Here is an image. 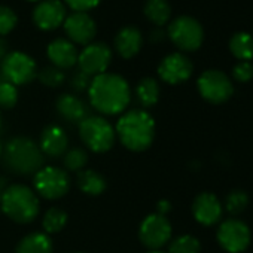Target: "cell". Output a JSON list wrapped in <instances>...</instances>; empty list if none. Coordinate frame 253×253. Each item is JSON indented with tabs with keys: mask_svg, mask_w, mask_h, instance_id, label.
I'll return each instance as SVG.
<instances>
[{
	"mask_svg": "<svg viewBox=\"0 0 253 253\" xmlns=\"http://www.w3.org/2000/svg\"><path fill=\"white\" fill-rule=\"evenodd\" d=\"M88 97L97 112L103 115H118L130 104L131 89L122 76L106 72L92 78Z\"/></svg>",
	"mask_w": 253,
	"mask_h": 253,
	"instance_id": "6da1fadb",
	"label": "cell"
},
{
	"mask_svg": "<svg viewBox=\"0 0 253 253\" xmlns=\"http://www.w3.org/2000/svg\"><path fill=\"white\" fill-rule=\"evenodd\" d=\"M115 133L124 148L133 152H143L155 139V121L146 110L134 109L119 118Z\"/></svg>",
	"mask_w": 253,
	"mask_h": 253,
	"instance_id": "7a4b0ae2",
	"label": "cell"
},
{
	"mask_svg": "<svg viewBox=\"0 0 253 253\" xmlns=\"http://www.w3.org/2000/svg\"><path fill=\"white\" fill-rule=\"evenodd\" d=\"M2 158L6 169L20 176L36 174L45 163V155L39 145L27 137L9 140L3 148Z\"/></svg>",
	"mask_w": 253,
	"mask_h": 253,
	"instance_id": "3957f363",
	"label": "cell"
},
{
	"mask_svg": "<svg viewBox=\"0 0 253 253\" xmlns=\"http://www.w3.org/2000/svg\"><path fill=\"white\" fill-rule=\"evenodd\" d=\"M3 213L17 223H30L39 213L38 195L24 185L8 186L0 198Z\"/></svg>",
	"mask_w": 253,
	"mask_h": 253,
	"instance_id": "277c9868",
	"label": "cell"
},
{
	"mask_svg": "<svg viewBox=\"0 0 253 253\" xmlns=\"http://www.w3.org/2000/svg\"><path fill=\"white\" fill-rule=\"evenodd\" d=\"M79 136L84 145L95 154L107 152L116 140L113 126L101 116H86L79 124Z\"/></svg>",
	"mask_w": 253,
	"mask_h": 253,
	"instance_id": "5b68a950",
	"label": "cell"
},
{
	"mask_svg": "<svg viewBox=\"0 0 253 253\" xmlns=\"http://www.w3.org/2000/svg\"><path fill=\"white\" fill-rule=\"evenodd\" d=\"M167 36L182 51H195L204 39L203 26L189 15H180L169 24Z\"/></svg>",
	"mask_w": 253,
	"mask_h": 253,
	"instance_id": "8992f818",
	"label": "cell"
},
{
	"mask_svg": "<svg viewBox=\"0 0 253 253\" xmlns=\"http://www.w3.org/2000/svg\"><path fill=\"white\" fill-rule=\"evenodd\" d=\"M0 70H2V78L15 86L27 85L38 76L36 61L29 54L21 51L8 52V55L2 60Z\"/></svg>",
	"mask_w": 253,
	"mask_h": 253,
	"instance_id": "52a82bcc",
	"label": "cell"
},
{
	"mask_svg": "<svg viewBox=\"0 0 253 253\" xmlns=\"http://www.w3.org/2000/svg\"><path fill=\"white\" fill-rule=\"evenodd\" d=\"M35 189L46 200H58L70 189V177L66 170L58 167H42L35 174Z\"/></svg>",
	"mask_w": 253,
	"mask_h": 253,
	"instance_id": "ba28073f",
	"label": "cell"
},
{
	"mask_svg": "<svg viewBox=\"0 0 253 253\" xmlns=\"http://www.w3.org/2000/svg\"><path fill=\"white\" fill-rule=\"evenodd\" d=\"M200 95L213 104L225 103L231 98L234 92V85L231 79L220 70H206L197 81Z\"/></svg>",
	"mask_w": 253,
	"mask_h": 253,
	"instance_id": "9c48e42d",
	"label": "cell"
},
{
	"mask_svg": "<svg viewBox=\"0 0 253 253\" xmlns=\"http://www.w3.org/2000/svg\"><path fill=\"white\" fill-rule=\"evenodd\" d=\"M217 243L228 253L244 252L252 241V232L249 226L235 217L223 220L217 228Z\"/></svg>",
	"mask_w": 253,
	"mask_h": 253,
	"instance_id": "30bf717a",
	"label": "cell"
},
{
	"mask_svg": "<svg viewBox=\"0 0 253 253\" xmlns=\"http://www.w3.org/2000/svg\"><path fill=\"white\" fill-rule=\"evenodd\" d=\"M139 238L151 250H160L171 238L170 220L158 213H152L146 216L140 225Z\"/></svg>",
	"mask_w": 253,
	"mask_h": 253,
	"instance_id": "8fae6325",
	"label": "cell"
},
{
	"mask_svg": "<svg viewBox=\"0 0 253 253\" xmlns=\"http://www.w3.org/2000/svg\"><path fill=\"white\" fill-rule=\"evenodd\" d=\"M110 61L112 51L104 42H91L78 55L79 70L89 75L91 78L106 73Z\"/></svg>",
	"mask_w": 253,
	"mask_h": 253,
	"instance_id": "7c38bea8",
	"label": "cell"
},
{
	"mask_svg": "<svg viewBox=\"0 0 253 253\" xmlns=\"http://www.w3.org/2000/svg\"><path fill=\"white\" fill-rule=\"evenodd\" d=\"M64 32L72 43L86 46L97 35V26L88 12H73L64 20Z\"/></svg>",
	"mask_w": 253,
	"mask_h": 253,
	"instance_id": "4fadbf2b",
	"label": "cell"
},
{
	"mask_svg": "<svg viewBox=\"0 0 253 253\" xmlns=\"http://www.w3.org/2000/svg\"><path fill=\"white\" fill-rule=\"evenodd\" d=\"M192 72H194L192 61L180 52H173L167 55L158 66L160 78L170 85H177L188 81Z\"/></svg>",
	"mask_w": 253,
	"mask_h": 253,
	"instance_id": "5bb4252c",
	"label": "cell"
},
{
	"mask_svg": "<svg viewBox=\"0 0 253 253\" xmlns=\"http://www.w3.org/2000/svg\"><path fill=\"white\" fill-rule=\"evenodd\" d=\"M66 17V5L61 0H41L33 9V23L45 32L63 26Z\"/></svg>",
	"mask_w": 253,
	"mask_h": 253,
	"instance_id": "9a60e30c",
	"label": "cell"
},
{
	"mask_svg": "<svg viewBox=\"0 0 253 253\" xmlns=\"http://www.w3.org/2000/svg\"><path fill=\"white\" fill-rule=\"evenodd\" d=\"M223 207L220 200L211 192H201L192 203V214L195 220L204 226L217 223L222 217Z\"/></svg>",
	"mask_w": 253,
	"mask_h": 253,
	"instance_id": "2e32d148",
	"label": "cell"
},
{
	"mask_svg": "<svg viewBox=\"0 0 253 253\" xmlns=\"http://www.w3.org/2000/svg\"><path fill=\"white\" fill-rule=\"evenodd\" d=\"M46 55L49 58V61L52 63V66L61 69V70H67L75 67V64H78V49L75 46V43H72L69 39H54L48 48H46Z\"/></svg>",
	"mask_w": 253,
	"mask_h": 253,
	"instance_id": "e0dca14e",
	"label": "cell"
},
{
	"mask_svg": "<svg viewBox=\"0 0 253 253\" xmlns=\"http://www.w3.org/2000/svg\"><path fill=\"white\" fill-rule=\"evenodd\" d=\"M113 43L116 52L122 58L130 60L140 52L143 46V35L136 26H125L118 30Z\"/></svg>",
	"mask_w": 253,
	"mask_h": 253,
	"instance_id": "ac0fdd59",
	"label": "cell"
},
{
	"mask_svg": "<svg viewBox=\"0 0 253 253\" xmlns=\"http://www.w3.org/2000/svg\"><path fill=\"white\" fill-rule=\"evenodd\" d=\"M69 146V137L66 131L58 125H49L42 131L39 148L45 157L60 158L66 154Z\"/></svg>",
	"mask_w": 253,
	"mask_h": 253,
	"instance_id": "d6986e66",
	"label": "cell"
},
{
	"mask_svg": "<svg viewBox=\"0 0 253 253\" xmlns=\"http://www.w3.org/2000/svg\"><path fill=\"white\" fill-rule=\"evenodd\" d=\"M55 109L61 118H64L67 122H72V124H81L86 116H89L86 104L79 97H76L75 94H69V92L61 94L57 98Z\"/></svg>",
	"mask_w": 253,
	"mask_h": 253,
	"instance_id": "ffe728a7",
	"label": "cell"
},
{
	"mask_svg": "<svg viewBox=\"0 0 253 253\" xmlns=\"http://www.w3.org/2000/svg\"><path fill=\"white\" fill-rule=\"evenodd\" d=\"M52 241L45 232H32L23 237L15 253H52Z\"/></svg>",
	"mask_w": 253,
	"mask_h": 253,
	"instance_id": "44dd1931",
	"label": "cell"
},
{
	"mask_svg": "<svg viewBox=\"0 0 253 253\" xmlns=\"http://www.w3.org/2000/svg\"><path fill=\"white\" fill-rule=\"evenodd\" d=\"M76 183L78 188L86 194V195H100L106 191L107 182L103 177V174H100L98 171L94 170H81L78 171V177H76Z\"/></svg>",
	"mask_w": 253,
	"mask_h": 253,
	"instance_id": "7402d4cb",
	"label": "cell"
},
{
	"mask_svg": "<svg viewBox=\"0 0 253 253\" xmlns=\"http://www.w3.org/2000/svg\"><path fill=\"white\" fill-rule=\"evenodd\" d=\"M146 18L157 27H163L171 18V6L167 0H146L143 5Z\"/></svg>",
	"mask_w": 253,
	"mask_h": 253,
	"instance_id": "603a6c76",
	"label": "cell"
},
{
	"mask_svg": "<svg viewBox=\"0 0 253 253\" xmlns=\"http://www.w3.org/2000/svg\"><path fill=\"white\" fill-rule=\"evenodd\" d=\"M136 97L143 107H152L160 100V84L154 78H143L136 86Z\"/></svg>",
	"mask_w": 253,
	"mask_h": 253,
	"instance_id": "cb8c5ba5",
	"label": "cell"
},
{
	"mask_svg": "<svg viewBox=\"0 0 253 253\" xmlns=\"http://www.w3.org/2000/svg\"><path fill=\"white\" fill-rule=\"evenodd\" d=\"M229 51L240 61H250L253 58V36L240 32L229 39Z\"/></svg>",
	"mask_w": 253,
	"mask_h": 253,
	"instance_id": "d4e9b609",
	"label": "cell"
},
{
	"mask_svg": "<svg viewBox=\"0 0 253 253\" xmlns=\"http://www.w3.org/2000/svg\"><path fill=\"white\" fill-rule=\"evenodd\" d=\"M67 223V213L60 209V207H52L49 209L45 216H43V220H42V225H43V229L45 232L48 234H55V232H60Z\"/></svg>",
	"mask_w": 253,
	"mask_h": 253,
	"instance_id": "484cf974",
	"label": "cell"
},
{
	"mask_svg": "<svg viewBox=\"0 0 253 253\" xmlns=\"http://www.w3.org/2000/svg\"><path fill=\"white\" fill-rule=\"evenodd\" d=\"M200 250L201 244L198 238L188 234L176 237L169 246V253H200Z\"/></svg>",
	"mask_w": 253,
	"mask_h": 253,
	"instance_id": "4316f807",
	"label": "cell"
},
{
	"mask_svg": "<svg viewBox=\"0 0 253 253\" xmlns=\"http://www.w3.org/2000/svg\"><path fill=\"white\" fill-rule=\"evenodd\" d=\"M249 206V195L243 189H232L225 198V207L232 214L237 216L243 213Z\"/></svg>",
	"mask_w": 253,
	"mask_h": 253,
	"instance_id": "83f0119b",
	"label": "cell"
},
{
	"mask_svg": "<svg viewBox=\"0 0 253 253\" xmlns=\"http://www.w3.org/2000/svg\"><path fill=\"white\" fill-rule=\"evenodd\" d=\"M38 78H39V81L45 86H49V88H58L66 81L64 72L61 69L55 67V66H46V67H43L41 72H38Z\"/></svg>",
	"mask_w": 253,
	"mask_h": 253,
	"instance_id": "f1b7e54d",
	"label": "cell"
},
{
	"mask_svg": "<svg viewBox=\"0 0 253 253\" xmlns=\"http://www.w3.org/2000/svg\"><path fill=\"white\" fill-rule=\"evenodd\" d=\"M63 157H64L63 163L67 171H81L88 163V154L81 148H75L66 152Z\"/></svg>",
	"mask_w": 253,
	"mask_h": 253,
	"instance_id": "f546056e",
	"label": "cell"
},
{
	"mask_svg": "<svg viewBox=\"0 0 253 253\" xmlns=\"http://www.w3.org/2000/svg\"><path fill=\"white\" fill-rule=\"evenodd\" d=\"M18 101V89L14 84L0 78V109H12Z\"/></svg>",
	"mask_w": 253,
	"mask_h": 253,
	"instance_id": "4dcf8cb0",
	"label": "cell"
},
{
	"mask_svg": "<svg viewBox=\"0 0 253 253\" xmlns=\"http://www.w3.org/2000/svg\"><path fill=\"white\" fill-rule=\"evenodd\" d=\"M18 23L17 14L6 5H0V38L9 35Z\"/></svg>",
	"mask_w": 253,
	"mask_h": 253,
	"instance_id": "1f68e13d",
	"label": "cell"
},
{
	"mask_svg": "<svg viewBox=\"0 0 253 253\" xmlns=\"http://www.w3.org/2000/svg\"><path fill=\"white\" fill-rule=\"evenodd\" d=\"M91 81L92 78L86 73H84L82 70H76L73 72V75L70 76L69 79V85L70 88L75 91V92H84V91H88L89 85H91Z\"/></svg>",
	"mask_w": 253,
	"mask_h": 253,
	"instance_id": "d6a6232c",
	"label": "cell"
},
{
	"mask_svg": "<svg viewBox=\"0 0 253 253\" xmlns=\"http://www.w3.org/2000/svg\"><path fill=\"white\" fill-rule=\"evenodd\" d=\"M232 76L238 82H249L253 79V64L250 61H238L232 67Z\"/></svg>",
	"mask_w": 253,
	"mask_h": 253,
	"instance_id": "836d02e7",
	"label": "cell"
},
{
	"mask_svg": "<svg viewBox=\"0 0 253 253\" xmlns=\"http://www.w3.org/2000/svg\"><path fill=\"white\" fill-rule=\"evenodd\" d=\"M101 0H64V3L73 9V12H88L100 5Z\"/></svg>",
	"mask_w": 253,
	"mask_h": 253,
	"instance_id": "e575fe53",
	"label": "cell"
},
{
	"mask_svg": "<svg viewBox=\"0 0 253 253\" xmlns=\"http://www.w3.org/2000/svg\"><path fill=\"white\" fill-rule=\"evenodd\" d=\"M167 36V33L161 29V27H157L154 30H151V35H149V39L152 43H160L164 41V38Z\"/></svg>",
	"mask_w": 253,
	"mask_h": 253,
	"instance_id": "d590c367",
	"label": "cell"
},
{
	"mask_svg": "<svg viewBox=\"0 0 253 253\" xmlns=\"http://www.w3.org/2000/svg\"><path fill=\"white\" fill-rule=\"evenodd\" d=\"M157 210H158V214H163V216H166L170 210H171V206H170V203L169 201H160L158 204H157Z\"/></svg>",
	"mask_w": 253,
	"mask_h": 253,
	"instance_id": "8d00e7d4",
	"label": "cell"
},
{
	"mask_svg": "<svg viewBox=\"0 0 253 253\" xmlns=\"http://www.w3.org/2000/svg\"><path fill=\"white\" fill-rule=\"evenodd\" d=\"M8 55V42L5 38H0V61Z\"/></svg>",
	"mask_w": 253,
	"mask_h": 253,
	"instance_id": "74e56055",
	"label": "cell"
},
{
	"mask_svg": "<svg viewBox=\"0 0 253 253\" xmlns=\"http://www.w3.org/2000/svg\"><path fill=\"white\" fill-rule=\"evenodd\" d=\"M6 189H8V180H6V177L0 176V198H2V195L5 194Z\"/></svg>",
	"mask_w": 253,
	"mask_h": 253,
	"instance_id": "f35d334b",
	"label": "cell"
},
{
	"mask_svg": "<svg viewBox=\"0 0 253 253\" xmlns=\"http://www.w3.org/2000/svg\"><path fill=\"white\" fill-rule=\"evenodd\" d=\"M2 124H3V118H2V112H0V128H2Z\"/></svg>",
	"mask_w": 253,
	"mask_h": 253,
	"instance_id": "ab89813d",
	"label": "cell"
},
{
	"mask_svg": "<svg viewBox=\"0 0 253 253\" xmlns=\"http://www.w3.org/2000/svg\"><path fill=\"white\" fill-rule=\"evenodd\" d=\"M148 253H166V252H161V250H151V252H148Z\"/></svg>",
	"mask_w": 253,
	"mask_h": 253,
	"instance_id": "60d3db41",
	"label": "cell"
},
{
	"mask_svg": "<svg viewBox=\"0 0 253 253\" xmlns=\"http://www.w3.org/2000/svg\"><path fill=\"white\" fill-rule=\"evenodd\" d=\"M2 152H3V146H2V142H0V157H2Z\"/></svg>",
	"mask_w": 253,
	"mask_h": 253,
	"instance_id": "b9f144b4",
	"label": "cell"
},
{
	"mask_svg": "<svg viewBox=\"0 0 253 253\" xmlns=\"http://www.w3.org/2000/svg\"><path fill=\"white\" fill-rule=\"evenodd\" d=\"M29 2H39V0H29Z\"/></svg>",
	"mask_w": 253,
	"mask_h": 253,
	"instance_id": "7bdbcfd3",
	"label": "cell"
},
{
	"mask_svg": "<svg viewBox=\"0 0 253 253\" xmlns=\"http://www.w3.org/2000/svg\"><path fill=\"white\" fill-rule=\"evenodd\" d=\"M0 78H2V70H0Z\"/></svg>",
	"mask_w": 253,
	"mask_h": 253,
	"instance_id": "ee69618b",
	"label": "cell"
},
{
	"mask_svg": "<svg viewBox=\"0 0 253 253\" xmlns=\"http://www.w3.org/2000/svg\"><path fill=\"white\" fill-rule=\"evenodd\" d=\"M252 36H253V35H252Z\"/></svg>",
	"mask_w": 253,
	"mask_h": 253,
	"instance_id": "f6af8a7d",
	"label": "cell"
}]
</instances>
